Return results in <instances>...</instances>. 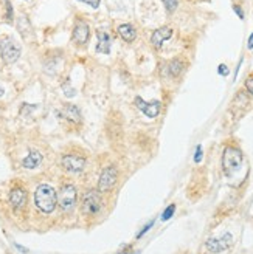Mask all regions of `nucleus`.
Masks as SVG:
<instances>
[{"label": "nucleus", "instance_id": "26", "mask_svg": "<svg viewBox=\"0 0 253 254\" xmlns=\"http://www.w3.org/2000/svg\"><path fill=\"white\" fill-rule=\"evenodd\" d=\"M80 2H83V3H87L88 6H92V8H98V6H99V2H101V0H80Z\"/></svg>", "mask_w": 253, "mask_h": 254}, {"label": "nucleus", "instance_id": "8", "mask_svg": "<svg viewBox=\"0 0 253 254\" xmlns=\"http://www.w3.org/2000/svg\"><path fill=\"white\" fill-rule=\"evenodd\" d=\"M118 175H120V172L115 164H109L107 168H104V171L101 172L99 180H98V188H96L98 192H101V194L110 192L118 182Z\"/></svg>", "mask_w": 253, "mask_h": 254}, {"label": "nucleus", "instance_id": "3", "mask_svg": "<svg viewBox=\"0 0 253 254\" xmlns=\"http://www.w3.org/2000/svg\"><path fill=\"white\" fill-rule=\"evenodd\" d=\"M58 206L62 214H72L78 205V189L73 183H61L58 189Z\"/></svg>", "mask_w": 253, "mask_h": 254}, {"label": "nucleus", "instance_id": "1", "mask_svg": "<svg viewBox=\"0 0 253 254\" xmlns=\"http://www.w3.org/2000/svg\"><path fill=\"white\" fill-rule=\"evenodd\" d=\"M34 206L41 214L50 215L58 208V194L53 186L42 183L34 190Z\"/></svg>", "mask_w": 253, "mask_h": 254}, {"label": "nucleus", "instance_id": "20", "mask_svg": "<svg viewBox=\"0 0 253 254\" xmlns=\"http://www.w3.org/2000/svg\"><path fill=\"white\" fill-rule=\"evenodd\" d=\"M163 5H165L168 12H174L177 9V0H162Z\"/></svg>", "mask_w": 253, "mask_h": 254}, {"label": "nucleus", "instance_id": "4", "mask_svg": "<svg viewBox=\"0 0 253 254\" xmlns=\"http://www.w3.org/2000/svg\"><path fill=\"white\" fill-rule=\"evenodd\" d=\"M80 209L81 214L87 219L95 217V215L101 212V209H103V198H101V192H98V189L84 190L80 201Z\"/></svg>", "mask_w": 253, "mask_h": 254}, {"label": "nucleus", "instance_id": "30", "mask_svg": "<svg viewBox=\"0 0 253 254\" xmlns=\"http://www.w3.org/2000/svg\"><path fill=\"white\" fill-rule=\"evenodd\" d=\"M2 96H3V88L0 87V98H2Z\"/></svg>", "mask_w": 253, "mask_h": 254}, {"label": "nucleus", "instance_id": "19", "mask_svg": "<svg viewBox=\"0 0 253 254\" xmlns=\"http://www.w3.org/2000/svg\"><path fill=\"white\" fill-rule=\"evenodd\" d=\"M174 211H175V205H169V206L165 209V212H163L162 220H163V222H167L168 219H171L172 215H174Z\"/></svg>", "mask_w": 253, "mask_h": 254}, {"label": "nucleus", "instance_id": "24", "mask_svg": "<svg viewBox=\"0 0 253 254\" xmlns=\"http://www.w3.org/2000/svg\"><path fill=\"white\" fill-rule=\"evenodd\" d=\"M64 95H66L67 98H73L75 95H77V92H75V88H73L72 85H70V87H69V85H64Z\"/></svg>", "mask_w": 253, "mask_h": 254}, {"label": "nucleus", "instance_id": "23", "mask_svg": "<svg viewBox=\"0 0 253 254\" xmlns=\"http://www.w3.org/2000/svg\"><path fill=\"white\" fill-rule=\"evenodd\" d=\"M153 225H154V220H151L149 223H146V225H145V228H143V230H142L140 233L137 234V239H142V237H143V236H145V234H146V233H148V231L151 230V226H153Z\"/></svg>", "mask_w": 253, "mask_h": 254}, {"label": "nucleus", "instance_id": "13", "mask_svg": "<svg viewBox=\"0 0 253 254\" xmlns=\"http://www.w3.org/2000/svg\"><path fill=\"white\" fill-rule=\"evenodd\" d=\"M171 36H172L171 27H160L153 33V36H151V45L154 48H160L167 41L171 39Z\"/></svg>", "mask_w": 253, "mask_h": 254}, {"label": "nucleus", "instance_id": "6", "mask_svg": "<svg viewBox=\"0 0 253 254\" xmlns=\"http://www.w3.org/2000/svg\"><path fill=\"white\" fill-rule=\"evenodd\" d=\"M87 166V160L78 152H64L61 155V168L69 174H81Z\"/></svg>", "mask_w": 253, "mask_h": 254}, {"label": "nucleus", "instance_id": "9", "mask_svg": "<svg viewBox=\"0 0 253 254\" xmlns=\"http://www.w3.org/2000/svg\"><path fill=\"white\" fill-rule=\"evenodd\" d=\"M233 245V236L230 233L224 234L222 237H213V239H208L205 242V247L210 253H222L225 250H229L230 247Z\"/></svg>", "mask_w": 253, "mask_h": 254}, {"label": "nucleus", "instance_id": "28", "mask_svg": "<svg viewBox=\"0 0 253 254\" xmlns=\"http://www.w3.org/2000/svg\"><path fill=\"white\" fill-rule=\"evenodd\" d=\"M14 248L19 250V253H22V254H28V250L25 247H22V245H19V244H14Z\"/></svg>", "mask_w": 253, "mask_h": 254}, {"label": "nucleus", "instance_id": "29", "mask_svg": "<svg viewBox=\"0 0 253 254\" xmlns=\"http://www.w3.org/2000/svg\"><path fill=\"white\" fill-rule=\"evenodd\" d=\"M247 48H249V50H252V48H253V33H252V34H250V37H249Z\"/></svg>", "mask_w": 253, "mask_h": 254}, {"label": "nucleus", "instance_id": "10", "mask_svg": "<svg viewBox=\"0 0 253 254\" xmlns=\"http://www.w3.org/2000/svg\"><path fill=\"white\" fill-rule=\"evenodd\" d=\"M88 37H90V28H88L87 22L78 19L75 22V27H73V34H72L73 44L78 47H83L88 42Z\"/></svg>", "mask_w": 253, "mask_h": 254}, {"label": "nucleus", "instance_id": "21", "mask_svg": "<svg viewBox=\"0 0 253 254\" xmlns=\"http://www.w3.org/2000/svg\"><path fill=\"white\" fill-rule=\"evenodd\" d=\"M244 85H246V90H247V93H249V95L253 98V74H250L249 78L246 79Z\"/></svg>", "mask_w": 253, "mask_h": 254}, {"label": "nucleus", "instance_id": "16", "mask_svg": "<svg viewBox=\"0 0 253 254\" xmlns=\"http://www.w3.org/2000/svg\"><path fill=\"white\" fill-rule=\"evenodd\" d=\"M98 44H96V52L101 55H109L110 52V36L106 31H98Z\"/></svg>", "mask_w": 253, "mask_h": 254}, {"label": "nucleus", "instance_id": "11", "mask_svg": "<svg viewBox=\"0 0 253 254\" xmlns=\"http://www.w3.org/2000/svg\"><path fill=\"white\" fill-rule=\"evenodd\" d=\"M135 106L138 107V110H140L142 113H145V115L148 118H157L160 115V110H162V103L157 99L154 101H145L143 98L137 96L135 98Z\"/></svg>", "mask_w": 253, "mask_h": 254}, {"label": "nucleus", "instance_id": "14", "mask_svg": "<svg viewBox=\"0 0 253 254\" xmlns=\"http://www.w3.org/2000/svg\"><path fill=\"white\" fill-rule=\"evenodd\" d=\"M42 160H44L42 152L33 149V150L28 152L27 157H25V158L22 160V168L30 169V171H31V169H36V168H39L41 164H42Z\"/></svg>", "mask_w": 253, "mask_h": 254}, {"label": "nucleus", "instance_id": "15", "mask_svg": "<svg viewBox=\"0 0 253 254\" xmlns=\"http://www.w3.org/2000/svg\"><path fill=\"white\" fill-rule=\"evenodd\" d=\"M117 31H118L121 39L126 41V42H134L135 37H137V31L134 28V25H131V23H121V25H118Z\"/></svg>", "mask_w": 253, "mask_h": 254}, {"label": "nucleus", "instance_id": "25", "mask_svg": "<svg viewBox=\"0 0 253 254\" xmlns=\"http://www.w3.org/2000/svg\"><path fill=\"white\" fill-rule=\"evenodd\" d=\"M218 73H219L221 76H229L230 70H229V67L225 65V64H221V65L218 67Z\"/></svg>", "mask_w": 253, "mask_h": 254}, {"label": "nucleus", "instance_id": "5", "mask_svg": "<svg viewBox=\"0 0 253 254\" xmlns=\"http://www.w3.org/2000/svg\"><path fill=\"white\" fill-rule=\"evenodd\" d=\"M244 161V155L243 150L238 146H225L224 152H222V171L227 177H232Z\"/></svg>", "mask_w": 253, "mask_h": 254}, {"label": "nucleus", "instance_id": "12", "mask_svg": "<svg viewBox=\"0 0 253 254\" xmlns=\"http://www.w3.org/2000/svg\"><path fill=\"white\" fill-rule=\"evenodd\" d=\"M59 118H64L69 124L77 126V127L83 124L81 112L75 104H66L64 107H62V110L59 112Z\"/></svg>", "mask_w": 253, "mask_h": 254}, {"label": "nucleus", "instance_id": "31", "mask_svg": "<svg viewBox=\"0 0 253 254\" xmlns=\"http://www.w3.org/2000/svg\"><path fill=\"white\" fill-rule=\"evenodd\" d=\"M118 254H129V253H118Z\"/></svg>", "mask_w": 253, "mask_h": 254}, {"label": "nucleus", "instance_id": "2", "mask_svg": "<svg viewBox=\"0 0 253 254\" xmlns=\"http://www.w3.org/2000/svg\"><path fill=\"white\" fill-rule=\"evenodd\" d=\"M28 201H30V194L27 186L19 180H14L8 190V206L12 211V214L22 215L27 212Z\"/></svg>", "mask_w": 253, "mask_h": 254}, {"label": "nucleus", "instance_id": "18", "mask_svg": "<svg viewBox=\"0 0 253 254\" xmlns=\"http://www.w3.org/2000/svg\"><path fill=\"white\" fill-rule=\"evenodd\" d=\"M12 16H14V12H12V5H11L9 0H6V2H5V20L8 23H11L12 22Z\"/></svg>", "mask_w": 253, "mask_h": 254}, {"label": "nucleus", "instance_id": "17", "mask_svg": "<svg viewBox=\"0 0 253 254\" xmlns=\"http://www.w3.org/2000/svg\"><path fill=\"white\" fill-rule=\"evenodd\" d=\"M183 68H185V64L180 58H175V59L169 61V64H168V71H169V76H172V78L180 76Z\"/></svg>", "mask_w": 253, "mask_h": 254}, {"label": "nucleus", "instance_id": "22", "mask_svg": "<svg viewBox=\"0 0 253 254\" xmlns=\"http://www.w3.org/2000/svg\"><path fill=\"white\" fill-rule=\"evenodd\" d=\"M202 157H204V152H202V146L196 147V154H194V163L199 164L202 161Z\"/></svg>", "mask_w": 253, "mask_h": 254}, {"label": "nucleus", "instance_id": "7", "mask_svg": "<svg viewBox=\"0 0 253 254\" xmlns=\"http://www.w3.org/2000/svg\"><path fill=\"white\" fill-rule=\"evenodd\" d=\"M20 53H22L20 45L11 36H6L0 41V56H2L6 65L14 64L20 58Z\"/></svg>", "mask_w": 253, "mask_h": 254}, {"label": "nucleus", "instance_id": "27", "mask_svg": "<svg viewBox=\"0 0 253 254\" xmlns=\"http://www.w3.org/2000/svg\"><path fill=\"white\" fill-rule=\"evenodd\" d=\"M233 9H235V12L238 14V17H239V19H244V12H243V9H241V8H239L238 5H233Z\"/></svg>", "mask_w": 253, "mask_h": 254}]
</instances>
